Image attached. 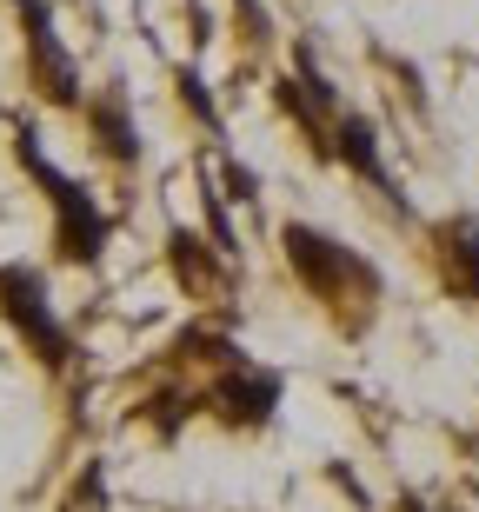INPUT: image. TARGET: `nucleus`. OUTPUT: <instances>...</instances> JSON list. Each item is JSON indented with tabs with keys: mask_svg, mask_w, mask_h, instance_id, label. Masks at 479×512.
Segmentation results:
<instances>
[{
	"mask_svg": "<svg viewBox=\"0 0 479 512\" xmlns=\"http://www.w3.org/2000/svg\"><path fill=\"white\" fill-rule=\"evenodd\" d=\"M14 153H20V167H27V180L47 193V213H54V253L67 266H94L100 253H107V240H114V213L100 207L74 173H60L54 160H47V147L34 140V127L14 133Z\"/></svg>",
	"mask_w": 479,
	"mask_h": 512,
	"instance_id": "f257e3e1",
	"label": "nucleus"
},
{
	"mask_svg": "<svg viewBox=\"0 0 479 512\" xmlns=\"http://www.w3.org/2000/svg\"><path fill=\"white\" fill-rule=\"evenodd\" d=\"M280 253H287V273L307 286L320 306H340V300H353V293H366V300L380 293L373 260H360V247L333 240V233L313 227V220H287V227H280Z\"/></svg>",
	"mask_w": 479,
	"mask_h": 512,
	"instance_id": "f03ea898",
	"label": "nucleus"
},
{
	"mask_svg": "<svg viewBox=\"0 0 479 512\" xmlns=\"http://www.w3.org/2000/svg\"><path fill=\"white\" fill-rule=\"evenodd\" d=\"M0 320L20 333V346L34 353L47 373L74 360V340H67V326L54 313V293H47V273L34 260H7L0 266Z\"/></svg>",
	"mask_w": 479,
	"mask_h": 512,
	"instance_id": "7ed1b4c3",
	"label": "nucleus"
},
{
	"mask_svg": "<svg viewBox=\"0 0 479 512\" xmlns=\"http://www.w3.org/2000/svg\"><path fill=\"white\" fill-rule=\"evenodd\" d=\"M280 399H287V380H280L273 366L233 360L200 386V413L220 419L227 433H267L273 419H280Z\"/></svg>",
	"mask_w": 479,
	"mask_h": 512,
	"instance_id": "20e7f679",
	"label": "nucleus"
},
{
	"mask_svg": "<svg viewBox=\"0 0 479 512\" xmlns=\"http://www.w3.org/2000/svg\"><path fill=\"white\" fill-rule=\"evenodd\" d=\"M20 7V34H27V80L47 107H87V87H80V60L67 54V40L54 27V7L47 0H14Z\"/></svg>",
	"mask_w": 479,
	"mask_h": 512,
	"instance_id": "39448f33",
	"label": "nucleus"
},
{
	"mask_svg": "<svg viewBox=\"0 0 479 512\" xmlns=\"http://www.w3.org/2000/svg\"><path fill=\"white\" fill-rule=\"evenodd\" d=\"M80 114H87V140H94L100 160H114V167H140L147 140H140V120H134V94H127L120 80H107Z\"/></svg>",
	"mask_w": 479,
	"mask_h": 512,
	"instance_id": "423d86ee",
	"label": "nucleus"
},
{
	"mask_svg": "<svg viewBox=\"0 0 479 512\" xmlns=\"http://www.w3.org/2000/svg\"><path fill=\"white\" fill-rule=\"evenodd\" d=\"M333 160H340L346 173H360L366 187L393 193V180H386V160H380V133H373V120H360V114H340V120H333Z\"/></svg>",
	"mask_w": 479,
	"mask_h": 512,
	"instance_id": "0eeeda50",
	"label": "nucleus"
},
{
	"mask_svg": "<svg viewBox=\"0 0 479 512\" xmlns=\"http://www.w3.org/2000/svg\"><path fill=\"white\" fill-rule=\"evenodd\" d=\"M167 260H173V280L187 286V293H200V300H213L220 293V266H213L207 240L200 233H173L167 240Z\"/></svg>",
	"mask_w": 479,
	"mask_h": 512,
	"instance_id": "6e6552de",
	"label": "nucleus"
},
{
	"mask_svg": "<svg viewBox=\"0 0 479 512\" xmlns=\"http://www.w3.org/2000/svg\"><path fill=\"white\" fill-rule=\"evenodd\" d=\"M187 419H200V393H187V386H160V393L147 399V426H154L160 439H180Z\"/></svg>",
	"mask_w": 479,
	"mask_h": 512,
	"instance_id": "1a4fd4ad",
	"label": "nucleus"
},
{
	"mask_svg": "<svg viewBox=\"0 0 479 512\" xmlns=\"http://www.w3.org/2000/svg\"><path fill=\"white\" fill-rule=\"evenodd\" d=\"M173 87H180V107H187L200 127L220 133V107H213V87H207V74H200L193 60H187V67H173Z\"/></svg>",
	"mask_w": 479,
	"mask_h": 512,
	"instance_id": "9d476101",
	"label": "nucleus"
},
{
	"mask_svg": "<svg viewBox=\"0 0 479 512\" xmlns=\"http://www.w3.org/2000/svg\"><path fill=\"white\" fill-rule=\"evenodd\" d=\"M60 512H107V466H100V459H87V466L74 473V486H67Z\"/></svg>",
	"mask_w": 479,
	"mask_h": 512,
	"instance_id": "9b49d317",
	"label": "nucleus"
},
{
	"mask_svg": "<svg viewBox=\"0 0 479 512\" xmlns=\"http://www.w3.org/2000/svg\"><path fill=\"white\" fill-rule=\"evenodd\" d=\"M227 200L233 207H260V173L240 167V160H227Z\"/></svg>",
	"mask_w": 479,
	"mask_h": 512,
	"instance_id": "f8f14e48",
	"label": "nucleus"
},
{
	"mask_svg": "<svg viewBox=\"0 0 479 512\" xmlns=\"http://www.w3.org/2000/svg\"><path fill=\"white\" fill-rule=\"evenodd\" d=\"M453 260H460V280H466V293L479 300V233H460V240H453Z\"/></svg>",
	"mask_w": 479,
	"mask_h": 512,
	"instance_id": "ddd939ff",
	"label": "nucleus"
},
{
	"mask_svg": "<svg viewBox=\"0 0 479 512\" xmlns=\"http://www.w3.org/2000/svg\"><path fill=\"white\" fill-rule=\"evenodd\" d=\"M400 512H433V506H426V499H400Z\"/></svg>",
	"mask_w": 479,
	"mask_h": 512,
	"instance_id": "4468645a",
	"label": "nucleus"
}]
</instances>
